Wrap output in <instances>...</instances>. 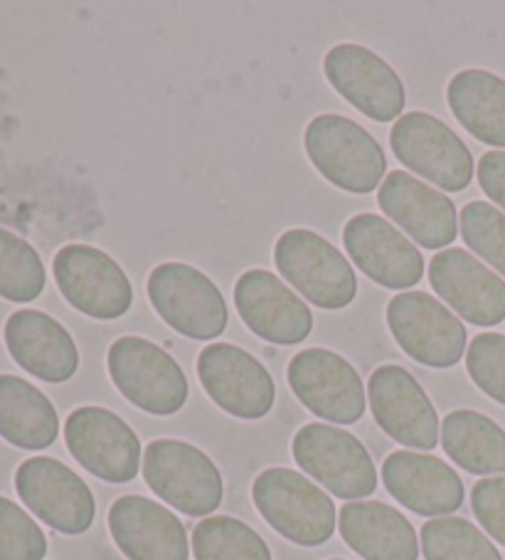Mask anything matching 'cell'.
<instances>
[{
    "mask_svg": "<svg viewBox=\"0 0 505 560\" xmlns=\"http://www.w3.org/2000/svg\"><path fill=\"white\" fill-rule=\"evenodd\" d=\"M338 530L365 560H416L420 538L412 521L383 501H348Z\"/></svg>",
    "mask_w": 505,
    "mask_h": 560,
    "instance_id": "24",
    "label": "cell"
},
{
    "mask_svg": "<svg viewBox=\"0 0 505 560\" xmlns=\"http://www.w3.org/2000/svg\"><path fill=\"white\" fill-rule=\"evenodd\" d=\"M330 560H343V558H330Z\"/></svg>",
    "mask_w": 505,
    "mask_h": 560,
    "instance_id": "36",
    "label": "cell"
},
{
    "mask_svg": "<svg viewBox=\"0 0 505 560\" xmlns=\"http://www.w3.org/2000/svg\"><path fill=\"white\" fill-rule=\"evenodd\" d=\"M475 176H479V186L485 196L505 210V151L483 153Z\"/></svg>",
    "mask_w": 505,
    "mask_h": 560,
    "instance_id": "35",
    "label": "cell"
},
{
    "mask_svg": "<svg viewBox=\"0 0 505 560\" xmlns=\"http://www.w3.org/2000/svg\"><path fill=\"white\" fill-rule=\"evenodd\" d=\"M471 506L485 534L505 546V475L475 481Z\"/></svg>",
    "mask_w": 505,
    "mask_h": 560,
    "instance_id": "34",
    "label": "cell"
},
{
    "mask_svg": "<svg viewBox=\"0 0 505 560\" xmlns=\"http://www.w3.org/2000/svg\"><path fill=\"white\" fill-rule=\"evenodd\" d=\"M251 499L261 518L291 544L316 548L333 538L338 526L333 499L301 471L265 469L251 485Z\"/></svg>",
    "mask_w": 505,
    "mask_h": 560,
    "instance_id": "2",
    "label": "cell"
},
{
    "mask_svg": "<svg viewBox=\"0 0 505 560\" xmlns=\"http://www.w3.org/2000/svg\"><path fill=\"white\" fill-rule=\"evenodd\" d=\"M286 381L306 410L333 424L365 415V385L351 361L328 349H304L289 361Z\"/></svg>",
    "mask_w": 505,
    "mask_h": 560,
    "instance_id": "14",
    "label": "cell"
},
{
    "mask_svg": "<svg viewBox=\"0 0 505 560\" xmlns=\"http://www.w3.org/2000/svg\"><path fill=\"white\" fill-rule=\"evenodd\" d=\"M446 104L473 139L505 149V80L489 70H461L446 84Z\"/></svg>",
    "mask_w": 505,
    "mask_h": 560,
    "instance_id": "25",
    "label": "cell"
},
{
    "mask_svg": "<svg viewBox=\"0 0 505 560\" xmlns=\"http://www.w3.org/2000/svg\"><path fill=\"white\" fill-rule=\"evenodd\" d=\"M47 538L37 521L15 501L0 497V560H43Z\"/></svg>",
    "mask_w": 505,
    "mask_h": 560,
    "instance_id": "32",
    "label": "cell"
},
{
    "mask_svg": "<svg viewBox=\"0 0 505 560\" xmlns=\"http://www.w3.org/2000/svg\"><path fill=\"white\" fill-rule=\"evenodd\" d=\"M466 371L475 388L505 405V336L489 331L471 339V346L466 349Z\"/></svg>",
    "mask_w": 505,
    "mask_h": 560,
    "instance_id": "33",
    "label": "cell"
},
{
    "mask_svg": "<svg viewBox=\"0 0 505 560\" xmlns=\"http://www.w3.org/2000/svg\"><path fill=\"white\" fill-rule=\"evenodd\" d=\"M47 275L37 249L27 240L0 228V296L31 304L45 292Z\"/></svg>",
    "mask_w": 505,
    "mask_h": 560,
    "instance_id": "30",
    "label": "cell"
},
{
    "mask_svg": "<svg viewBox=\"0 0 505 560\" xmlns=\"http://www.w3.org/2000/svg\"><path fill=\"white\" fill-rule=\"evenodd\" d=\"M395 159L432 186L461 192L473 180V156L466 143L442 119L426 112H407L392 124Z\"/></svg>",
    "mask_w": 505,
    "mask_h": 560,
    "instance_id": "8",
    "label": "cell"
},
{
    "mask_svg": "<svg viewBox=\"0 0 505 560\" xmlns=\"http://www.w3.org/2000/svg\"><path fill=\"white\" fill-rule=\"evenodd\" d=\"M15 491L43 524L64 536L86 534L96 518L92 489L60 459H25L15 471Z\"/></svg>",
    "mask_w": 505,
    "mask_h": 560,
    "instance_id": "12",
    "label": "cell"
},
{
    "mask_svg": "<svg viewBox=\"0 0 505 560\" xmlns=\"http://www.w3.org/2000/svg\"><path fill=\"white\" fill-rule=\"evenodd\" d=\"M387 326L412 361L430 369H451L469 349L466 326L439 299L426 292H402L387 304Z\"/></svg>",
    "mask_w": 505,
    "mask_h": 560,
    "instance_id": "9",
    "label": "cell"
},
{
    "mask_svg": "<svg viewBox=\"0 0 505 560\" xmlns=\"http://www.w3.org/2000/svg\"><path fill=\"white\" fill-rule=\"evenodd\" d=\"M430 284L473 326H498L505 318V282L469 249L436 253L430 262Z\"/></svg>",
    "mask_w": 505,
    "mask_h": 560,
    "instance_id": "19",
    "label": "cell"
},
{
    "mask_svg": "<svg viewBox=\"0 0 505 560\" xmlns=\"http://www.w3.org/2000/svg\"><path fill=\"white\" fill-rule=\"evenodd\" d=\"M149 302L173 331L192 341H215L225 334L230 312L220 287L186 262H163L145 282Z\"/></svg>",
    "mask_w": 505,
    "mask_h": 560,
    "instance_id": "5",
    "label": "cell"
},
{
    "mask_svg": "<svg viewBox=\"0 0 505 560\" xmlns=\"http://www.w3.org/2000/svg\"><path fill=\"white\" fill-rule=\"evenodd\" d=\"M306 156L336 188L353 196H371L387 178V156L361 124L341 114H320L304 133Z\"/></svg>",
    "mask_w": 505,
    "mask_h": 560,
    "instance_id": "1",
    "label": "cell"
},
{
    "mask_svg": "<svg viewBox=\"0 0 505 560\" xmlns=\"http://www.w3.org/2000/svg\"><path fill=\"white\" fill-rule=\"evenodd\" d=\"M367 400L375 422L395 442L412 450H434L442 424L430 395L402 365L385 363L367 381Z\"/></svg>",
    "mask_w": 505,
    "mask_h": 560,
    "instance_id": "16",
    "label": "cell"
},
{
    "mask_svg": "<svg viewBox=\"0 0 505 560\" xmlns=\"http://www.w3.org/2000/svg\"><path fill=\"white\" fill-rule=\"evenodd\" d=\"M442 447L456 467L491 477L505 471V432L475 410H454L442 422Z\"/></svg>",
    "mask_w": 505,
    "mask_h": 560,
    "instance_id": "27",
    "label": "cell"
},
{
    "mask_svg": "<svg viewBox=\"0 0 505 560\" xmlns=\"http://www.w3.org/2000/svg\"><path fill=\"white\" fill-rule=\"evenodd\" d=\"M109 534L129 560H188L186 526L171 509L139 494L119 497L109 509Z\"/></svg>",
    "mask_w": 505,
    "mask_h": 560,
    "instance_id": "21",
    "label": "cell"
},
{
    "mask_svg": "<svg viewBox=\"0 0 505 560\" xmlns=\"http://www.w3.org/2000/svg\"><path fill=\"white\" fill-rule=\"evenodd\" d=\"M291 455L306 475L338 499H365L377 489V469L365 444L348 430L326 422L304 424L291 442Z\"/></svg>",
    "mask_w": 505,
    "mask_h": 560,
    "instance_id": "7",
    "label": "cell"
},
{
    "mask_svg": "<svg viewBox=\"0 0 505 560\" xmlns=\"http://www.w3.org/2000/svg\"><path fill=\"white\" fill-rule=\"evenodd\" d=\"M390 497L420 516H451L463 504V481L444 459L424 452L397 450L383 465Z\"/></svg>",
    "mask_w": 505,
    "mask_h": 560,
    "instance_id": "22",
    "label": "cell"
},
{
    "mask_svg": "<svg viewBox=\"0 0 505 560\" xmlns=\"http://www.w3.org/2000/svg\"><path fill=\"white\" fill-rule=\"evenodd\" d=\"M420 540L426 560H503L493 540L466 518L444 516L426 521Z\"/></svg>",
    "mask_w": 505,
    "mask_h": 560,
    "instance_id": "29",
    "label": "cell"
},
{
    "mask_svg": "<svg viewBox=\"0 0 505 560\" xmlns=\"http://www.w3.org/2000/svg\"><path fill=\"white\" fill-rule=\"evenodd\" d=\"M328 84L343 100L377 124H390L404 112V84L380 55L363 45L341 43L324 57Z\"/></svg>",
    "mask_w": 505,
    "mask_h": 560,
    "instance_id": "15",
    "label": "cell"
},
{
    "mask_svg": "<svg viewBox=\"0 0 505 560\" xmlns=\"http://www.w3.org/2000/svg\"><path fill=\"white\" fill-rule=\"evenodd\" d=\"M64 442L70 455L96 479L109 485H129L141 469V440L119 415L84 405L64 422Z\"/></svg>",
    "mask_w": 505,
    "mask_h": 560,
    "instance_id": "11",
    "label": "cell"
},
{
    "mask_svg": "<svg viewBox=\"0 0 505 560\" xmlns=\"http://www.w3.org/2000/svg\"><path fill=\"white\" fill-rule=\"evenodd\" d=\"M192 553L196 560H271L267 540L232 516L202 518L192 530Z\"/></svg>",
    "mask_w": 505,
    "mask_h": 560,
    "instance_id": "28",
    "label": "cell"
},
{
    "mask_svg": "<svg viewBox=\"0 0 505 560\" xmlns=\"http://www.w3.org/2000/svg\"><path fill=\"white\" fill-rule=\"evenodd\" d=\"M459 230L471 255H479L505 277V212L485 200H471L461 208Z\"/></svg>",
    "mask_w": 505,
    "mask_h": 560,
    "instance_id": "31",
    "label": "cell"
},
{
    "mask_svg": "<svg viewBox=\"0 0 505 560\" xmlns=\"http://www.w3.org/2000/svg\"><path fill=\"white\" fill-rule=\"evenodd\" d=\"M377 202L385 215L424 249L449 247L459 235L451 198L426 186L410 171L387 173L377 190Z\"/></svg>",
    "mask_w": 505,
    "mask_h": 560,
    "instance_id": "20",
    "label": "cell"
},
{
    "mask_svg": "<svg viewBox=\"0 0 505 560\" xmlns=\"http://www.w3.org/2000/svg\"><path fill=\"white\" fill-rule=\"evenodd\" d=\"M279 275L326 312H341L357 296V277L353 265L333 243L306 228L286 230L274 245Z\"/></svg>",
    "mask_w": 505,
    "mask_h": 560,
    "instance_id": "4",
    "label": "cell"
},
{
    "mask_svg": "<svg viewBox=\"0 0 505 560\" xmlns=\"http://www.w3.org/2000/svg\"><path fill=\"white\" fill-rule=\"evenodd\" d=\"M343 247L353 265L387 289H412L424 277V257L402 230L375 212H361L345 222Z\"/></svg>",
    "mask_w": 505,
    "mask_h": 560,
    "instance_id": "17",
    "label": "cell"
},
{
    "mask_svg": "<svg viewBox=\"0 0 505 560\" xmlns=\"http://www.w3.org/2000/svg\"><path fill=\"white\" fill-rule=\"evenodd\" d=\"M3 339L13 361L45 383H67L80 369L72 334L50 314L21 308L8 316Z\"/></svg>",
    "mask_w": 505,
    "mask_h": 560,
    "instance_id": "23",
    "label": "cell"
},
{
    "mask_svg": "<svg viewBox=\"0 0 505 560\" xmlns=\"http://www.w3.org/2000/svg\"><path fill=\"white\" fill-rule=\"evenodd\" d=\"M57 289L77 312L84 316L114 322L129 314L133 287L121 265L99 247L67 245L52 259Z\"/></svg>",
    "mask_w": 505,
    "mask_h": 560,
    "instance_id": "10",
    "label": "cell"
},
{
    "mask_svg": "<svg viewBox=\"0 0 505 560\" xmlns=\"http://www.w3.org/2000/svg\"><path fill=\"white\" fill-rule=\"evenodd\" d=\"M198 378L208 398L239 420H261L274 410L277 383L265 363L235 343H210L198 355Z\"/></svg>",
    "mask_w": 505,
    "mask_h": 560,
    "instance_id": "13",
    "label": "cell"
},
{
    "mask_svg": "<svg viewBox=\"0 0 505 560\" xmlns=\"http://www.w3.org/2000/svg\"><path fill=\"white\" fill-rule=\"evenodd\" d=\"M235 306L249 331L267 343L296 346L314 331L308 304L269 269H247L237 279Z\"/></svg>",
    "mask_w": 505,
    "mask_h": 560,
    "instance_id": "18",
    "label": "cell"
},
{
    "mask_svg": "<svg viewBox=\"0 0 505 560\" xmlns=\"http://www.w3.org/2000/svg\"><path fill=\"white\" fill-rule=\"evenodd\" d=\"M106 369L111 383L136 408L168 418L188 402V378L173 355L141 336H121L109 346Z\"/></svg>",
    "mask_w": 505,
    "mask_h": 560,
    "instance_id": "3",
    "label": "cell"
},
{
    "mask_svg": "<svg viewBox=\"0 0 505 560\" xmlns=\"http://www.w3.org/2000/svg\"><path fill=\"white\" fill-rule=\"evenodd\" d=\"M141 469L155 497L192 518L215 514L225 497L215 462L190 442L153 440L143 450Z\"/></svg>",
    "mask_w": 505,
    "mask_h": 560,
    "instance_id": "6",
    "label": "cell"
},
{
    "mask_svg": "<svg viewBox=\"0 0 505 560\" xmlns=\"http://www.w3.org/2000/svg\"><path fill=\"white\" fill-rule=\"evenodd\" d=\"M60 434V418L45 393L17 375H0V438L13 447L40 452Z\"/></svg>",
    "mask_w": 505,
    "mask_h": 560,
    "instance_id": "26",
    "label": "cell"
}]
</instances>
